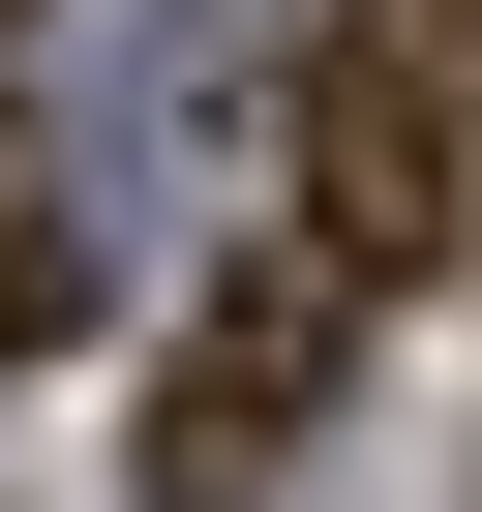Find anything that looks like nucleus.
<instances>
[{
	"instance_id": "7ed1b4c3",
	"label": "nucleus",
	"mask_w": 482,
	"mask_h": 512,
	"mask_svg": "<svg viewBox=\"0 0 482 512\" xmlns=\"http://www.w3.org/2000/svg\"><path fill=\"white\" fill-rule=\"evenodd\" d=\"M121 272H91V151H31V121H0V362H61Z\"/></svg>"
},
{
	"instance_id": "20e7f679",
	"label": "nucleus",
	"mask_w": 482,
	"mask_h": 512,
	"mask_svg": "<svg viewBox=\"0 0 482 512\" xmlns=\"http://www.w3.org/2000/svg\"><path fill=\"white\" fill-rule=\"evenodd\" d=\"M0 31H31V0H0Z\"/></svg>"
},
{
	"instance_id": "f257e3e1",
	"label": "nucleus",
	"mask_w": 482,
	"mask_h": 512,
	"mask_svg": "<svg viewBox=\"0 0 482 512\" xmlns=\"http://www.w3.org/2000/svg\"><path fill=\"white\" fill-rule=\"evenodd\" d=\"M452 211H482V0H332L302 31V241L392 302V272H452Z\"/></svg>"
},
{
	"instance_id": "f03ea898",
	"label": "nucleus",
	"mask_w": 482,
	"mask_h": 512,
	"mask_svg": "<svg viewBox=\"0 0 482 512\" xmlns=\"http://www.w3.org/2000/svg\"><path fill=\"white\" fill-rule=\"evenodd\" d=\"M332 362H362V272L272 211V241H241V272L181 302V362H151V512H241V482L332 422Z\"/></svg>"
}]
</instances>
